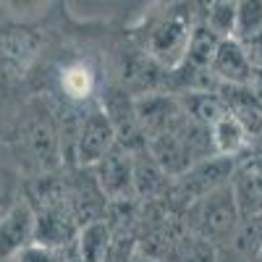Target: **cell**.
Returning <instances> with one entry per match:
<instances>
[{
    "instance_id": "obj_1",
    "label": "cell",
    "mask_w": 262,
    "mask_h": 262,
    "mask_svg": "<svg viewBox=\"0 0 262 262\" xmlns=\"http://www.w3.org/2000/svg\"><path fill=\"white\" fill-rule=\"evenodd\" d=\"M11 152L18 170L32 173V179L53 173L60 165V126L45 102L32 100L13 116Z\"/></svg>"
},
{
    "instance_id": "obj_2",
    "label": "cell",
    "mask_w": 262,
    "mask_h": 262,
    "mask_svg": "<svg viewBox=\"0 0 262 262\" xmlns=\"http://www.w3.org/2000/svg\"><path fill=\"white\" fill-rule=\"evenodd\" d=\"M181 217L189 233L205 238L215 247L226 244L231 233L236 231L238 221H242V212L236 207V196L231 189V179L221 186H215L212 191H207L205 196H200L186 210H181Z\"/></svg>"
},
{
    "instance_id": "obj_3",
    "label": "cell",
    "mask_w": 262,
    "mask_h": 262,
    "mask_svg": "<svg viewBox=\"0 0 262 262\" xmlns=\"http://www.w3.org/2000/svg\"><path fill=\"white\" fill-rule=\"evenodd\" d=\"M196 27L194 16L186 8H170L149 24L144 34V55L165 71H179Z\"/></svg>"
},
{
    "instance_id": "obj_4",
    "label": "cell",
    "mask_w": 262,
    "mask_h": 262,
    "mask_svg": "<svg viewBox=\"0 0 262 262\" xmlns=\"http://www.w3.org/2000/svg\"><path fill=\"white\" fill-rule=\"evenodd\" d=\"M116 144H118V134H116V126L111 116H107V111L97 102L84 105V113L79 116L74 144H71V158L76 160V165L92 168Z\"/></svg>"
},
{
    "instance_id": "obj_5",
    "label": "cell",
    "mask_w": 262,
    "mask_h": 262,
    "mask_svg": "<svg viewBox=\"0 0 262 262\" xmlns=\"http://www.w3.org/2000/svg\"><path fill=\"white\" fill-rule=\"evenodd\" d=\"M42 53V34L34 24L6 21L0 27V71L8 76H24Z\"/></svg>"
},
{
    "instance_id": "obj_6",
    "label": "cell",
    "mask_w": 262,
    "mask_h": 262,
    "mask_svg": "<svg viewBox=\"0 0 262 262\" xmlns=\"http://www.w3.org/2000/svg\"><path fill=\"white\" fill-rule=\"evenodd\" d=\"M90 170L95 173V186L105 196V202L137 200V194H134V149L116 144Z\"/></svg>"
},
{
    "instance_id": "obj_7",
    "label": "cell",
    "mask_w": 262,
    "mask_h": 262,
    "mask_svg": "<svg viewBox=\"0 0 262 262\" xmlns=\"http://www.w3.org/2000/svg\"><path fill=\"white\" fill-rule=\"evenodd\" d=\"M32 244H34V207L27 196H21L0 217V262L16 259Z\"/></svg>"
},
{
    "instance_id": "obj_8",
    "label": "cell",
    "mask_w": 262,
    "mask_h": 262,
    "mask_svg": "<svg viewBox=\"0 0 262 262\" xmlns=\"http://www.w3.org/2000/svg\"><path fill=\"white\" fill-rule=\"evenodd\" d=\"M210 74L217 84H252L257 69L242 42L236 37H223L212 55Z\"/></svg>"
},
{
    "instance_id": "obj_9",
    "label": "cell",
    "mask_w": 262,
    "mask_h": 262,
    "mask_svg": "<svg viewBox=\"0 0 262 262\" xmlns=\"http://www.w3.org/2000/svg\"><path fill=\"white\" fill-rule=\"evenodd\" d=\"M217 92H221L228 113L242 121L254 139L262 128V95L257 92V86L254 84H221Z\"/></svg>"
},
{
    "instance_id": "obj_10",
    "label": "cell",
    "mask_w": 262,
    "mask_h": 262,
    "mask_svg": "<svg viewBox=\"0 0 262 262\" xmlns=\"http://www.w3.org/2000/svg\"><path fill=\"white\" fill-rule=\"evenodd\" d=\"M74 247L79 262H105L116 252V233L107 217H90L76 231Z\"/></svg>"
},
{
    "instance_id": "obj_11",
    "label": "cell",
    "mask_w": 262,
    "mask_h": 262,
    "mask_svg": "<svg viewBox=\"0 0 262 262\" xmlns=\"http://www.w3.org/2000/svg\"><path fill=\"white\" fill-rule=\"evenodd\" d=\"M170 186V176L160 168V163L149 155V149H134V194L139 202L165 200Z\"/></svg>"
},
{
    "instance_id": "obj_12",
    "label": "cell",
    "mask_w": 262,
    "mask_h": 262,
    "mask_svg": "<svg viewBox=\"0 0 262 262\" xmlns=\"http://www.w3.org/2000/svg\"><path fill=\"white\" fill-rule=\"evenodd\" d=\"M210 142H212L215 155L233 158V160L249 158V152H252V134L247 131V126L231 113H226L223 118H217L210 126Z\"/></svg>"
},
{
    "instance_id": "obj_13",
    "label": "cell",
    "mask_w": 262,
    "mask_h": 262,
    "mask_svg": "<svg viewBox=\"0 0 262 262\" xmlns=\"http://www.w3.org/2000/svg\"><path fill=\"white\" fill-rule=\"evenodd\" d=\"M58 86L63 97L74 105H90L97 92V74L92 71L90 63L84 60H71L66 63L58 74Z\"/></svg>"
},
{
    "instance_id": "obj_14",
    "label": "cell",
    "mask_w": 262,
    "mask_h": 262,
    "mask_svg": "<svg viewBox=\"0 0 262 262\" xmlns=\"http://www.w3.org/2000/svg\"><path fill=\"white\" fill-rule=\"evenodd\" d=\"M231 189H233L236 207L242 212V217L262 212V181L257 179L254 168L247 160H242L231 173Z\"/></svg>"
},
{
    "instance_id": "obj_15",
    "label": "cell",
    "mask_w": 262,
    "mask_h": 262,
    "mask_svg": "<svg viewBox=\"0 0 262 262\" xmlns=\"http://www.w3.org/2000/svg\"><path fill=\"white\" fill-rule=\"evenodd\" d=\"M221 34L212 32L207 24H202V21H196V27L191 32V42H189V50H186V60L184 66H189L191 71L202 74V71H210V63H212V55L217 50V45H221ZM181 66V69H184Z\"/></svg>"
},
{
    "instance_id": "obj_16",
    "label": "cell",
    "mask_w": 262,
    "mask_h": 262,
    "mask_svg": "<svg viewBox=\"0 0 262 262\" xmlns=\"http://www.w3.org/2000/svg\"><path fill=\"white\" fill-rule=\"evenodd\" d=\"M53 0H0V11L11 21L21 24H37L42 16H48Z\"/></svg>"
},
{
    "instance_id": "obj_17",
    "label": "cell",
    "mask_w": 262,
    "mask_h": 262,
    "mask_svg": "<svg viewBox=\"0 0 262 262\" xmlns=\"http://www.w3.org/2000/svg\"><path fill=\"white\" fill-rule=\"evenodd\" d=\"M170 262H217V247L186 231Z\"/></svg>"
},
{
    "instance_id": "obj_18",
    "label": "cell",
    "mask_w": 262,
    "mask_h": 262,
    "mask_svg": "<svg viewBox=\"0 0 262 262\" xmlns=\"http://www.w3.org/2000/svg\"><path fill=\"white\" fill-rule=\"evenodd\" d=\"M21 170L11 165H0V217H3L18 200H21Z\"/></svg>"
},
{
    "instance_id": "obj_19",
    "label": "cell",
    "mask_w": 262,
    "mask_h": 262,
    "mask_svg": "<svg viewBox=\"0 0 262 262\" xmlns=\"http://www.w3.org/2000/svg\"><path fill=\"white\" fill-rule=\"evenodd\" d=\"M126 262H165V259H158V257H152V254H144V252H139V249H131V254H128Z\"/></svg>"
},
{
    "instance_id": "obj_20",
    "label": "cell",
    "mask_w": 262,
    "mask_h": 262,
    "mask_svg": "<svg viewBox=\"0 0 262 262\" xmlns=\"http://www.w3.org/2000/svg\"><path fill=\"white\" fill-rule=\"evenodd\" d=\"M11 79H13V76H8V74H3V71H0V111H3V105H6V97H8V84H11Z\"/></svg>"
},
{
    "instance_id": "obj_21",
    "label": "cell",
    "mask_w": 262,
    "mask_h": 262,
    "mask_svg": "<svg viewBox=\"0 0 262 262\" xmlns=\"http://www.w3.org/2000/svg\"><path fill=\"white\" fill-rule=\"evenodd\" d=\"M252 262H262V257H259V259H252Z\"/></svg>"
}]
</instances>
